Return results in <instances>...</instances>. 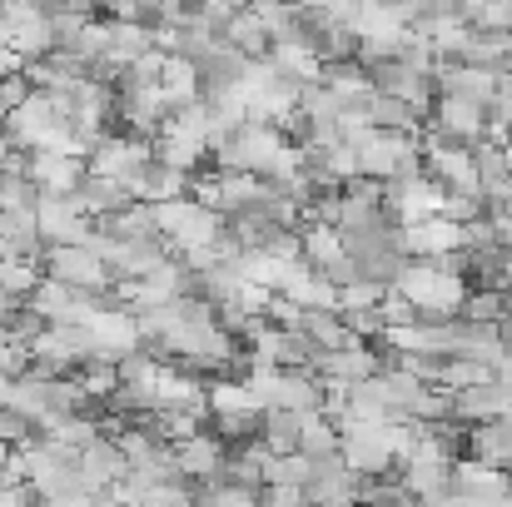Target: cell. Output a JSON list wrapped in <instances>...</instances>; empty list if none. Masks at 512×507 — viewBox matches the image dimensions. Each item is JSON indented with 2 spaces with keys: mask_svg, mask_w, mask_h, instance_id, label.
<instances>
[{
  "mask_svg": "<svg viewBox=\"0 0 512 507\" xmlns=\"http://www.w3.org/2000/svg\"><path fill=\"white\" fill-rule=\"evenodd\" d=\"M393 289L418 309V319H458L463 299H468V279L463 274H443L433 259H408L403 274L393 279Z\"/></svg>",
  "mask_w": 512,
  "mask_h": 507,
  "instance_id": "6da1fadb",
  "label": "cell"
},
{
  "mask_svg": "<svg viewBox=\"0 0 512 507\" xmlns=\"http://www.w3.org/2000/svg\"><path fill=\"white\" fill-rule=\"evenodd\" d=\"M289 150L284 130L279 125H259V120H244L234 135H224L219 145H209V155L219 160V169H234V174H264L279 165V155Z\"/></svg>",
  "mask_w": 512,
  "mask_h": 507,
  "instance_id": "7a4b0ae2",
  "label": "cell"
},
{
  "mask_svg": "<svg viewBox=\"0 0 512 507\" xmlns=\"http://www.w3.org/2000/svg\"><path fill=\"white\" fill-rule=\"evenodd\" d=\"M150 214H155V229L170 239L174 249H199V244H214V239L224 234V219H219L214 209H204L194 194L150 204Z\"/></svg>",
  "mask_w": 512,
  "mask_h": 507,
  "instance_id": "3957f363",
  "label": "cell"
},
{
  "mask_svg": "<svg viewBox=\"0 0 512 507\" xmlns=\"http://www.w3.org/2000/svg\"><path fill=\"white\" fill-rule=\"evenodd\" d=\"M353 155H358V174H368V179H393L398 169H413L423 160V145L413 140V130H368V135L353 145Z\"/></svg>",
  "mask_w": 512,
  "mask_h": 507,
  "instance_id": "277c9868",
  "label": "cell"
},
{
  "mask_svg": "<svg viewBox=\"0 0 512 507\" xmlns=\"http://www.w3.org/2000/svg\"><path fill=\"white\" fill-rule=\"evenodd\" d=\"M35 224H40L45 249H55V244H85L95 234V219L85 214V204L75 194H40L35 199Z\"/></svg>",
  "mask_w": 512,
  "mask_h": 507,
  "instance_id": "5b68a950",
  "label": "cell"
},
{
  "mask_svg": "<svg viewBox=\"0 0 512 507\" xmlns=\"http://www.w3.org/2000/svg\"><path fill=\"white\" fill-rule=\"evenodd\" d=\"M383 199L398 209V224H418V219H433L443 209V184L428 179L423 165L398 169L393 179H383Z\"/></svg>",
  "mask_w": 512,
  "mask_h": 507,
  "instance_id": "8992f818",
  "label": "cell"
},
{
  "mask_svg": "<svg viewBox=\"0 0 512 507\" xmlns=\"http://www.w3.org/2000/svg\"><path fill=\"white\" fill-rule=\"evenodd\" d=\"M45 324H90L105 304L95 299V294H85V289H70V284H60V279H50V274H40V284H35V294L25 299Z\"/></svg>",
  "mask_w": 512,
  "mask_h": 507,
  "instance_id": "52a82bcc",
  "label": "cell"
},
{
  "mask_svg": "<svg viewBox=\"0 0 512 507\" xmlns=\"http://www.w3.org/2000/svg\"><path fill=\"white\" fill-rule=\"evenodd\" d=\"M45 274L60 279V284H70V289H85V294H100V289L115 284L110 269H105V259L90 244H55L45 254Z\"/></svg>",
  "mask_w": 512,
  "mask_h": 507,
  "instance_id": "ba28073f",
  "label": "cell"
},
{
  "mask_svg": "<svg viewBox=\"0 0 512 507\" xmlns=\"http://www.w3.org/2000/svg\"><path fill=\"white\" fill-rule=\"evenodd\" d=\"M433 120H438V140H448V145H478V140L488 135V110H483L478 100L438 95Z\"/></svg>",
  "mask_w": 512,
  "mask_h": 507,
  "instance_id": "9c48e42d",
  "label": "cell"
},
{
  "mask_svg": "<svg viewBox=\"0 0 512 507\" xmlns=\"http://www.w3.org/2000/svg\"><path fill=\"white\" fill-rule=\"evenodd\" d=\"M150 155H155V150H150L145 140H135V135H105V140H100V145L85 155V169H90V174H105V179H120V184H125V179L145 165Z\"/></svg>",
  "mask_w": 512,
  "mask_h": 507,
  "instance_id": "30bf717a",
  "label": "cell"
},
{
  "mask_svg": "<svg viewBox=\"0 0 512 507\" xmlns=\"http://www.w3.org/2000/svg\"><path fill=\"white\" fill-rule=\"evenodd\" d=\"M85 329H90V338H95V358L120 363L125 353L140 348V319H135L130 309H100Z\"/></svg>",
  "mask_w": 512,
  "mask_h": 507,
  "instance_id": "8fae6325",
  "label": "cell"
},
{
  "mask_svg": "<svg viewBox=\"0 0 512 507\" xmlns=\"http://www.w3.org/2000/svg\"><path fill=\"white\" fill-rule=\"evenodd\" d=\"M448 493L468 498L473 507H488V503H498V498H508L512 483H508L503 468H488V463L468 458V463H453V473H448Z\"/></svg>",
  "mask_w": 512,
  "mask_h": 507,
  "instance_id": "7c38bea8",
  "label": "cell"
},
{
  "mask_svg": "<svg viewBox=\"0 0 512 507\" xmlns=\"http://www.w3.org/2000/svg\"><path fill=\"white\" fill-rule=\"evenodd\" d=\"M25 174L40 194H75V184L85 179V160L80 155H60V150H30L25 155Z\"/></svg>",
  "mask_w": 512,
  "mask_h": 507,
  "instance_id": "4fadbf2b",
  "label": "cell"
},
{
  "mask_svg": "<svg viewBox=\"0 0 512 507\" xmlns=\"http://www.w3.org/2000/svg\"><path fill=\"white\" fill-rule=\"evenodd\" d=\"M428 80H433L443 95H458V100H478V105H488V100H493V80H498V70L463 65V60H438Z\"/></svg>",
  "mask_w": 512,
  "mask_h": 507,
  "instance_id": "5bb4252c",
  "label": "cell"
},
{
  "mask_svg": "<svg viewBox=\"0 0 512 507\" xmlns=\"http://www.w3.org/2000/svg\"><path fill=\"white\" fill-rule=\"evenodd\" d=\"M170 458H174V478H219V468H224L229 453H224L219 438L189 433V438L170 443Z\"/></svg>",
  "mask_w": 512,
  "mask_h": 507,
  "instance_id": "9a60e30c",
  "label": "cell"
},
{
  "mask_svg": "<svg viewBox=\"0 0 512 507\" xmlns=\"http://www.w3.org/2000/svg\"><path fill=\"white\" fill-rule=\"evenodd\" d=\"M184 189H189V174H179V169L160 165L155 155H150L145 165L125 179V194H130L135 204H165V199H179Z\"/></svg>",
  "mask_w": 512,
  "mask_h": 507,
  "instance_id": "2e32d148",
  "label": "cell"
},
{
  "mask_svg": "<svg viewBox=\"0 0 512 507\" xmlns=\"http://www.w3.org/2000/svg\"><path fill=\"white\" fill-rule=\"evenodd\" d=\"M299 334L309 338L319 353H339V348H353L358 338L348 329V319L334 314V309H299Z\"/></svg>",
  "mask_w": 512,
  "mask_h": 507,
  "instance_id": "e0dca14e",
  "label": "cell"
},
{
  "mask_svg": "<svg viewBox=\"0 0 512 507\" xmlns=\"http://www.w3.org/2000/svg\"><path fill=\"white\" fill-rule=\"evenodd\" d=\"M75 199L85 204V214L90 219H110V214H120V209H130L135 199L125 194V184L120 179H105V174H90L85 169V179L75 184Z\"/></svg>",
  "mask_w": 512,
  "mask_h": 507,
  "instance_id": "ac0fdd59",
  "label": "cell"
},
{
  "mask_svg": "<svg viewBox=\"0 0 512 507\" xmlns=\"http://www.w3.org/2000/svg\"><path fill=\"white\" fill-rule=\"evenodd\" d=\"M80 473H85V483L100 493V488L120 483L130 468H125V453H120V443H115V438H95L90 448H80Z\"/></svg>",
  "mask_w": 512,
  "mask_h": 507,
  "instance_id": "d6986e66",
  "label": "cell"
},
{
  "mask_svg": "<svg viewBox=\"0 0 512 507\" xmlns=\"http://www.w3.org/2000/svg\"><path fill=\"white\" fill-rule=\"evenodd\" d=\"M160 95H165V105L174 110H184V105H194L199 95H204V80H199V70L184 60V55H165V65H160Z\"/></svg>",
  "mask_w": 512,
  "mask_h": 507,
  "instance_id": "ffe728a7",
  "label": "cell"
},
{
  "mask_svg": "<svg viewBox=\"0 0 512 507\" xmlns=\"http://www.w3.org/2000/svg\"><path fill=\"white\" fill-rule=\"evenodd\" d=\"M264 60H269L284 80H294V85H309V80H319V75H324V60H319L304 40H274Z\"/></svg>",
  "mask_w": 512,
  "mask_h": 507,
  "instance_id": "44dd1931",
  "label": "cell"
},
{
  "mask_svg": "<svg viewBox=\"0 0 512 507\" xmlns=\"http://www.w3.org/2000/svg\"><path fill=\"white\" fill-rule=\"evenodd\" d=\"M0 239H5V249L20 254V259H35V254L45 249L40 224H35V209H0Z\"/></svg>",
  "mask_w": 512,
  "mask_h": 507,
  "instance_id": "7402d4cb",
  "label": "cell"
},
{
  "mask_svg": "<svg viewBox=\"0 0 512 507\" xmlns=\"http://www.w3.org/2000/svg\"><path fill=\"white\" fill-rule=\"evenodd\" d=\"M224 45H234L244 60H264L274 40H269V30L259 25V15L244 5V10H234V20H229V30H224Z\"/></svg>",
  "mask_w": 512,
  "mask_h": 507,
  "instance_id": "603a6c76",
  "label": "cell"
},
{
  "mask_svg": "<svg viewBox=\"0 0 512 507\" xmlns=\"http://www.w3.org/2000/svg\"><path fill=\"white\" fill-rule=\"evenodd\" d=\"M473 458L488 463V468H512V418L473 428Z\"/></svg>",
  "mask_w": 512,
  "mask_h": 507,
  "instance_id": "cb8c5ba5",
  "label": "cell"
},
{
  "mask_svg": "<svg viewBox=\"0 0 512 507\" xmlns=\"http://www.w3.org/2000/svg\"><path fill=\"white\" fill-rule=\"evenodd\" d=\"M299 453L309 458V463H324V458H339V428L324 418V413H314V418H304V428H299Z\"/></svg>",
  "mask_w": 512,
  "mask_h": 507,
  "instance_id": "d4e9b609",
  "label": "cell"
},
{
  "mask_svg": "<svg viewBox=\"0 0 512 507\" xmlns=\"http://www.w3.org/2000/svg\"><path fill=\"white\" fill-rule=\"evenodd\" d=\"M35 284H40V269H35V259H20V254L0 259V294H5L10 304L30 299V294H35Z\"/></svg>",
  "mask_w": 512,
  "mask_h": 507,
  "instance_id": "484cf974",
  "label": "cell"
},
{
  "mask_svg": "<svg viewBox=\"0 0 512 507\" xmlns=\"http://www.w3.org/2000/svg\"><path fill=\"white\" fill-rule=\"evenodd\" d=\"M75 383H80L85 398H115V393H120V368H115L110 358H90Z\"/></svg>",
  "mask_w": 512,
  "mask_h": 507,
  "instance_id": "4316f807",
  "label": "cell"
},
{
  "mask_svg": "<svg viewBox=\"0 0 512 507\" xmlns=\"http://www.w3.org/2000/svg\"><path fill=\"white\" fill-rule=\"evenodd\" d=\"M503 314H508V299L498 294V289H468V299H463V319L468 324H503Z\"/></svg>",
  "mask_w": 512,
  "mask_h": 507,
  "instance_id": "83f0119b",
  "label": "cell"
},
{
  "mask_svg": "<svg viewBox=\"0 0 512 507\" xmlns=\"http://www.w3.org/2000/svg\"><path fill=\"white\" fill-rule=\"evenodd\" d=\"M378 299H383V284H373V279L339 284V314H368V309H378Z\"/></svg>",
  "mask_w": 512,
  "mask_h": 507,
  "instance_id": "f1b7e54d",
  "label": "cell"
},
{
  "mask_svg": "<svg viewBox=\"0 0 512 507\" xmlns=\"http://www.w3.org/2000/svg\"><path fill=\"white\" fill-rule=\"evenodd\" d=\"M378 319H383V329H403V324L418 319V309H413L398 289H383V299H378Z\"/></svg>",
  "mask_w": 512,
  "mask_h": 507,
  "instance_id": "f546056e",
  "label": "cell"
},
{
  "mask_svg": "<svg viewBox=\"0 0 512 507\" xmlns=\"http://www.w3.org/2000/svg\"><path fill=\"white\" fill-rule=\"evenodd\" d=\"M199 507H259V498H254V493H244V488H229V483H224V488L204 493Z\"/></svg>",
  "mask_w": 512,
  "mask_h": 507,
  "instance_id": "4dcf8cb0",
  "label": "cell"
},
{
  "mask_svg": "<svg viewBox=\"0 0 512 507\" xmlns=\"http://www.w3.org/2000/svg\"><path fill=\"white\" fill-rule=\"evenodd\" d=\"M25 95H30V85H25L20 75H5V80H0V125L10 120V110H15Z\"/></svg>",
  "mask_w": 512,
  "mask_h": 507,
  "instance_id": "1f68e13d",
  "label": "cell"
},
{
  "mask_svg": "<svg viewBox=\"0 0 512 507\" xmlns=\"http://www.w3.org/2000/svg\"><path fill=\"white\" fill-rule=\"evenodd\" d=\"M259 507H309V503H304V488H269Z\"/></svg>",
  "mask_w": 512,
  "mask_h": 507,
  "instance_id": "d6a6232c",
  "label": "cell"
},
{
  "mask_svg": "<svg viewBox=\"0 0 512 507\" xmlns=\"http://www.w3.org/2000/svg\"><path fill=\"white\" fill-rule=\"evenodd\" d=\"M493 224V239H498V249H508L512 254V214H503V219H488Z\"/></svg>",
  "mask_w": 512,
  "mask_h": 507,
  "instance_id": "836d02e7",
  "label": "cell"
},
{
  "mask_svg": "<svg viewBox=\"0 0 512 507\" xmlns=\"http://www.w3.org/2000/svg\"><path fill=\"white\" fill-rule=\"evenodd\" d=\"M40 507H95V503H90V493H75V498H45Z\"/></svg>",
  "mask_w": 512,
  "mask_h": 507,
  "instance_id": "e575fe53",
  "label": "cell"
},
{
  "mask_svg": "<svg viewBox=\"0 0 512 507\" xmlns=\"http://www.w3.org/2000/svg\"><path fill=\"white\" fill-rule=\"evenodd\" d=\"M413 507H473V503L458 498V493H443V498H433V503H413Z\"/></svg>",
  "mask_w": 512,
  "mask_h": 507,
  "instance_id": "d590c367",
  "label": "cell"
},
{
  "mask_svg": "<svg viewBox=\"0 0 512 507\" xmlns=\"http://www.w3.org/2000/svg\"><path fill=\"white\" fill-rule=\"evenodd\" d=\"M10 393H15V378L0 373V408H10Z\"/></svg>",
  "mask_w": 512,
  "mask_h": 507,
  "instance_id": "8d00e7d4",
  "label": "cell"
}]
</instances>
